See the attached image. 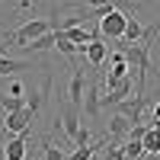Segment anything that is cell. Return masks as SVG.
<instances>
[{
	"label": "cell",
	"instance_id": "obj_14",
	"mask_svg": "<svg viewBox=\"0 0 160 160\" xmlns=\"http://www.w3.org/2000/svg\"><path fill=\"white\" fill-rule=\"evenodd\" d=\"M125 160H141V154H144V144H141V138H131L128 144H125Z\"/></svg>",
	"mask_w": 160,
	"mask_h": 160
},
{
	"label": "cell",
	"instance_id": "obj_21",
	"mask_svg": "<svg viewBox=\"0 0 160 160\" xmlns=\"http://www.w3.org/2000/svg\"><path fill=\"white\" fill-rule=\"evenodd\" d=\"M0 3H3V0H0Z\"/></svg>",
	"mask_w": 160,
	"mask_h": 160
},
{
	"label": "cell",
	"instance_id": "obj_1",
	"mask_svg": "<svg viewBox=\"0 0 160 160\" xmlns=\"http://www.w3.org/2000/svg\"><path fill=\"white\" fill-rule=\"evenodd\" d=\"M128 16L131 13L128 10H109L106 16H99V35L102 38H109V42H122V35H125V26H128Z\"/></svg>",
	"mask_w": 160,
	"mask_h": 160
},
{
	"label": "cell",
	"instance_id": "obj_5",
	"mask_svg": "<svg viewBox=\"0 0 160 160\" xmlns=\"http://www.w3.org/2000/svg\"><path fill=\"white\" fill-rule=\"evenodd\" d=\"M58 118H61V128L68 131L71 138H77L80 135V109L77 106H71V102H58Z\"/></svg>",
	"mask_w": 160,
	"mask_h": 160
},
{
	"label": "cell",
	"instance_id": "obj_15",
	"mask_svg": "<svg viewBox=\"0 0 160 160\" xmlns=\"http://www.w3.org/2000/svg\"><path fill=\"white\" fill-rule=\"evenodd\" d=\"M96 148H99V144H77V151H74V154H68V157H71V160H90Z\"/></svg>",
	"mask_w": 160,
	"mask_h": 160
},
{
	"label": "cell",
	"instance_id": "obj_7",
	"mask_svg": "<svg viewBox=\"0 0 160 160\" xmlns=\"http://www.w3.org/2000/svg\"><path fill=\"white\" fill-rule=\"evenodd\" d=\"M26 154H29V131L13 135L3 144V160H26Z\"/></svg>",
	"mask_w": 160,
	"mask_h": 160
},
{
	"label": "cell",
	"instance_id": "obj_18",
	"mask_svg": "<svg viewBox=\"0 0 160 160\" xmlns=\"http://www.w3.org/2000/svg\"><path fill=\"white\" fill-rule=\"evenodd\" d=\"M106 160H125V151L118 148V144H112V148L106 151Z\"/></svg>",
	"mask_w": 160,
	"mask_h": 160
},
{
	"label": "cell",
	"instance_id": "obj_8",
	"mask_svg": "<svg viewBox=\"0 0 160 160\" xmlns=\"http://www.w3.org/2000/svg\"><path fill=\"white\" fill-rule=\"evenodd\" d=\"M68 102H71V106H77V109L83 106V71H80L77 64L71 68V83H68Z\"/></svg>",
	"mask_w": 160,
	"mask_h": 160
},
{
	"label": "cell",
	"instance_id": "obj_16",
	"mask_svg": "<svg viewBox=\"0 0 160 160\" xmlns=\"http://www.w3.org/2000/svg\"><path fill=\"white\" fill-rule=\"evenodd\" d=\"M45 160H68V154L61 148H55V144H45Z\"/></svg>",
	"mask_w": 160,
	"mask_h": 160
},
{
	"label": "cell",
	"instance_id": "obj_2",
	"mask_svg": "<svg viewBox=\"0 0 160 160\" xmlns=\"http://www.w3.org/2000/svg\"><path fill=\"white\" fill-rule=\"evenodd\" d=\"M45 32H51V19H26L16 32H10V45L13 48H26L32 38L45 35Z\"/></svg>",
	"mask_w": 160,
	"mask_h": 160
},
{
	"label": "cell",
	"instance_id": "obj_20",
	"mask_svg": "<svg viewBox=\"0 0 160 160\" xmlns=\"http://www.w3.org/2000/svg\"><path fill=\"white\" fill-rule=\"evenodd\" d=\"M154 122H160V102L154 106Z\"/></svg>",
	"mask_w": 160,
	"mask_h": 160
},
{
	"label": "cell",
	"instance_id": "obj_6",
	"mask_svg": "<svg viewBox=\"0 0 160 160\" xmlns=\"http://www.w3.org/2000/svg\"><path fill=\"white\" fill-rule=\"evenodd\" d=\"M80 55H83L93 68H102L106 61H109V42H102V38H93L87 42V48H80Z\"/></svg>",
	"mask_w": 160,
	"mask_h": 160
},
{
	"label": "cell",
	"instance_id": "obj_11",
	"mask_svg": "<svg viewBox=\"0 0 160 160\" xmlns=\"http://www.w3.org/2000/svg\"><path fill=\"white\" fill-rule=\"evenodd\" d=\"M16 71H29V61H16L10 55H0V77H10Z\"/></svg>",
	"mask_w": 160,
	"mask_h": 160
},
{
	"label": "cell",
	"instance_id": "obj_4",
	"mask_svg": "<svg viewBox=\"0 0 160 160\" xmlns=\"http://www.w3.org/2000/svg\"><path fill=\"white\" fill-rule=\"evenodd\" d=\"M32 118H35V112L29 106H26V109H16V112H3V135H22V131H29Z\"/></svg>",
	"mask_w": 160,
	"mask_h": 160
},
{
	"label": "cell",
	"instance_id": "obj_9",
	"mask_svg": "<svg viewBox=\"0 0 160 160\" xmlns=\"http://www.w3.org/2000/svg\"><path fill=\"white\" fill-rule=\"evenodd\" d=\"M141 144H144V154L160 157V122H154V125H148V128H144Z\"/></svg>",
	"mask_w": 160,
	"mask_h": 160
},
{
	"label": "cell",
	"instance_id": "obj_22",
	"mask_svg": "<svg viewBox=\"0 0 160 160\" xmlns=\"http://www.w3.org/2000/svg\"><path fill=\"white\" fill-rule=\"evenodd\" d=\"M68 160H71V157H68Z\"/></svg>",
	"mask_w": 160,
	"mask_h": 160
},
{
	"label": "cell",
	"instance_id": "obj_13",
	"mask_svg": "<svg viewBox=\"0 0 160 160\" xmlns=\"http://www.w3.org/2000/svg\"><path fill=\"white\" fill-rule=\"evenodd\" d=\"M51 45H58V32H55V29L45 32V35H38V38H32L26 48H29V51H45V48H51Z\"/></svg>",
	"mask_w": 160,
	"mask_h": 160
},
{
	"label": "cell",
	"instance_id": "obj_17",
	"mask_svg": "<svg viewBox=\"0 0 160 160\" xmlns=\"http://www.w3.org/2000/svg\"><path fill=\"white\" fill-rule=\"evenodd\" d=\"M7 96H26V83H22V80H10Z\"/></svg>",
	"mask_w": 160,
	"mask_h": 160
},
{
	"label": "cell",
	"instance_id": "obj_10",
	"mask_svg": "<svg viewBox=\"0 0 160 160\" xmlns=\"http://www.w3.org/2000/svg\"><path fill=\"white\" fill-rule=\"evenodd\" d=\"M80 109H83L90 118H96L99 115V109H102V96H99V87L93 83L90 90H87V96H83V106H80Z\"/></svg>",
	"mask_w": 160,
	"mask_h": 160
},
{
	"label": "cell",
	"instance_id": "obj_12",
	"mask_svg": "<svg viewBox=\"0 0 160 160\" xmlns=\"http://www.w3.org/2000/svg\"><path fill=\"white\" fill-rule=\"evenodd\" d=\"M131 131V122L122 115V112H115L112 118H109V135H115V138H122V135H128Z\"/></svg>",
	"mask_w": 160,
	"mask_h": 160
},
{
	"label": "cell",
	"instance_id": "obj_19",
	"mask_svg": "<svg viewBox=\"0 0 160 160\" xmlns=\"http://www.w3.org/2000/svg\"><path fill=\"white\" fill-rule=\"evenodd\" d=\"M74 141H77V144H90V131H87V128H80V135H77Z\"/></svg>",
	"mask_w": 160,
	"mask_h": 160
},
{
	"label": "cell",
	"instance_id": "obj_3",
	"mask_svg": "<svg viewBox=\"0 0 160 160\" xmlns=\"http://www.w3.org/2000/svg\"><path fill=\"white\" fill-rule=\"evenodd\" d=\"M131 74V68H128V58H125V51L122 48H115V51H109V71H106V80H102V87L106 90H112L118 80H125Z\"/></svg>",
	"mask_w": 160,
	"mask_h": 160
}]
</instances>
